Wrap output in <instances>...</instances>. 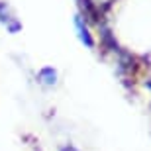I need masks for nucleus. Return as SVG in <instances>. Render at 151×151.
Segmentation results:
<instances>
[{"instance_id":"1","label":"nucleus","mask_w":151,"mask_h":151,"mask_svg":"<svg viewBox=\"0 0 151 151\" xmlns=\"http://www.w3.org/2000/svg\"><path fill=\"white\" fill-rule=\"evenodd\" d=\"M75 28H77V32H78V39H81L86 47H94V39H92V35H90V32H88V28H86V24H84L83 16H75Z\"/></svg>"},{"instance_id":"2","label":"nucleus","mask_w":151,"mask_h":151,"mask_svg":"<svg viewBox=\"0 0 151 151\" xmlns=\"http://www.w3.org/2000/svg\"><path fill=\"white\" fill-rule=\"evenodd\" d=\"M0 22L6 24V28L10 29V32H18L20 29V24L10 16V12H8V6L4 2H0Z\"/></svg>"},{"instance_id":"3","label":"nucleus","mask_w":151,"mask_h":151,"mask_svg":"<svg viewBox=\"0 0 151 151\" xmlns=\"http://www.w3.org/2000/svg\"><path fill=\"white\" fill-rule=\"evenodd\" d=\"M39 81L45 84V86H53L57 83V71L53 67H43L39 71Z\"/></svg>"},{"instance_id":"4","label":"nucleus","mask_w":151,"mask_h":151,"mask_svg":"<svg viewBox=\"0 0 151 151\" xmlns=\"http://www.w3.org/2000/svg\"><path fill=\"white\" fill-rule=\"evenodd\" d=\"M61 151H78V149H77V147H73V145H67V147H63Z\"/></svg>"},{"instance_id":"5","label":"nucleus","mask_w":151,"mask_h":151,"mask_svg":"<svg viewBox=\"0 0 151 151\" xmlns=\"http://www.w3.org/2000/svg\"><path fill=\"white\" fill-rule=\"evenodd\" d=\"M147 88H149V90H151V81H149V83H147Z\"/></svg>"}]
</instances>
